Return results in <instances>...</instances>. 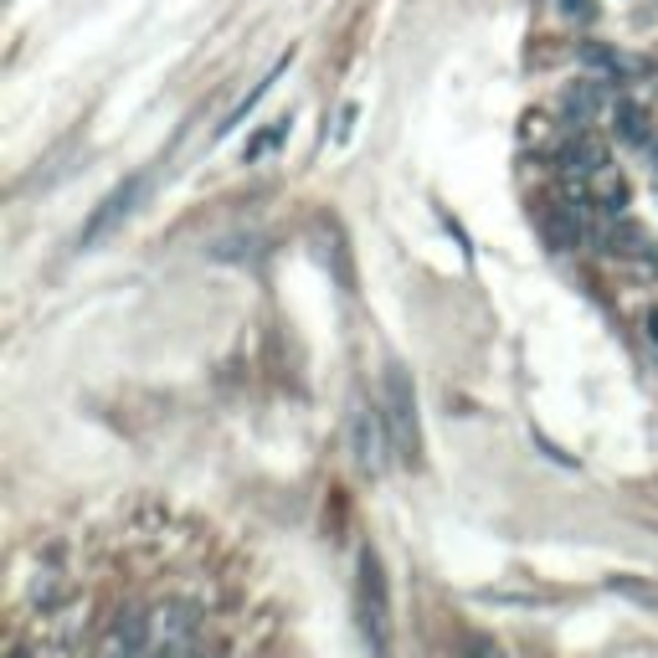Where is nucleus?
Here are the masks:
<instances>
[{"label": "nucleus", "instance_id": "9", "mask_svg": "<svg viewBox=\"0 0 658 658\" xmlns=\"http://www.w3.org/2000/svg\"><path fill=\"white\" fill-rule=\"evenodd\" d=\"M288 62H294V52H283V57H278V62H273V68H268V78L257 82V88H253V94H247V98H243V104L232 108V114H227V124H222V129H216V135L227 139V135H232V129H243V124H247V114H253V108H257V104H263V98H268V94H273V82H278V78H283V72H288Z\"/></svg>", "mask_w": 658, "mask_h": 658}, {"label": "nucleus", "instance_id": "5", "mask_svg": "<svg viewBox=\"0 0 658 658\" xmlns=\"http://www.w3.org/2000/svg\"><path fill=\"white\" fill-rule=\"evenodd\" d=\"M556 165H561L566 180H597L607 170V145L597 135H587V129H577V135L556 149Z\"/></svg>", "mask_w": 658, "mask_h": 658}, {"label": "nucleus", "instance_id": "4", "mask_svg": "<svg viewBox=\"0 0 658 658\" xmlns=\"http://www.w3.org/2000/svg\"><path fill=\"white\" fill-rule=\"evenodd\" d=\"M350 448H355V463H361V469H371V473L386 469V453H391L386 416L355 402V412H350Z\"/></svg>", "mask_w": 658, "mask_h": 658}, {"label": "nucleus", "instance_id": "16", "mask_svg": "<svg viewBox=\"0 0 658 658\" xmlns=\"http://www.w3.org/2000/svg\"><path fill=\"white\" fill-rule=\"evenodd\" d=\"M648 340H654V345H658V310L648 314Z\"/></svg>", "mask_w": 658, "mask_h": 658}, {"label": "nucleus", "instance_id": "13", "mask_svg": "<svg viewBox=\"0 0 658 658\" xmlns=\"http://www.w3.org/2000/svg\"><path fill=\"white\" fill-rule=\"evenodd\" d=\"M283 135H288V119H278V124H273V129H263V135H257V139H253V145H247V149H243V160H257V155H268V149H273V145H278V139H283Z\"/></svg>", "mask_w": 658, "mask_h": 658}, {"label": "nucleus", "instance_id": "2", "mask_svg": "<svg viewBox=\"0 0 658 658\" xmlns=\"http://www.w3.org/2000/svg\"><path fill=\"white\" fill-rule=\"evenodd\" d=\"M361 628H365V644L376 658H391V587H386V571H381V556L376 551H361Z\"/></svg>", "mask_w": 658, "mask_h": 658}, {"label": "nucleus", "instance_id": "3", "mask_svg": "<svg viewBox=\"0 0 658 658\" xmlns=\"http://www.w3.org/2000/svg\"><path fill=\"white\" fill-rule=\"evenodd\" d=\"M145 190H149V175H129V180H119V186L108 190L104 202L88 212V222H82V232H78V253H94L104 237H114V232L135 216V206L145 202Z\"/></svg>", "mask_w": 658, "mask_h": 658}, {"label": "nucleus", "instance_id": "1", "mask_svg": "<svg viewBox=\"0 0 658 658\" xmlns=\"http://www.w3.org/2000/svg\"><path fill=\"white\" fill-rule=\"evenodd\" d=\"M381 416H386L391 432V453L402 458L406 469L422 463V416H416V386L406 376V365L391 361L386 365V402H381Z\"/></svg>", "mask_w": 658, "mask_h": 658}, {"label": "nucleus", "instance_id": "10", "mask_svg": "<svg viewBox=\"0 0 658 658\" xmlns=\"http://www.w3.org/2000/svg\"><path fill=\"white\" fill-rule=\"evenodd\" d=\"M612 129H618L622 145H654V129H648V108L632 104V98H618L612 104Z\"/></svg>", "mask_w": 658, "mask_h": 658}, {"label": "nucleus", "instance_id": "12", "mask_svg": "<svg viewBox=\"0 0 658 658\" xmlns=\"http://www.w3.org/2000/svg\"><path fill=\"white\" fill-rule=\"evenodd\" d=\"M591 202H597V212L622 216V212H628V202H632V190H628V180H622V175L602 170L597 180H591Z\"/></svg>", "mask_w": 658, "mask_h": 658}, {"label": "nucleus", "instance_id": "7", "mask_svg": "<svg viewBox=\"0 0 658 658\" xmlns=\"http://www.w3.org/2000/svg\"><path fill=\"white\" fill-rule=\"evenodd\" d=\"M597 82H607V78L571 82V88L561 94V114H566V124H571V129H587V124H591V114H597V108L607 104V94L597 88Z\"/></svg>", "mask_w": 658, "mask_h": 658}, {"label": "nucleus", "instance_id": "8", "mask_svg": "<svg viewBox=\"0 0 658 658\" xmlns=\"http://www.w3.org/2000/svg\"><path fill=\"white\" fill-rule=\"evenodd\" d=\"M149 654V618L145 612H124L108 638V658H145Z\"/></svg>", "mask_w": 658, "mask_h": 658}, {"label": "nucleus", "instance_id": "15", "mask_svg": "<svg viewBox=\"0 0 658 658\" xmlns=\"http://www.w3.org/2000/svg\"><path fill=\"white\" fill-rule=\"evenodd\" d=\"M566 16H581V21H591V0H561Z\"/></svg>", "mask_w": 658, "mask_h": 658}, {"label": "nucleus", "instance_id": "14", "mask_svg": "<svg viewBox=\"0 0 658 658\" xmlns=\"http://www.w3.org/2000/svg\"><path fill=\"white\" fill-rule=\"evenodd\" d=\"M149 658H196V648H190V638H165Z\"/></svg>", "mask_w": 658, "mask_h": 658}, {"label": "nucleus", "instance_id": "17", "mask_svg": "<svg viewBox=\"0 0 658 658\" xmlns=\"http://www.w3.org/2000/svg\"><path fill=\"white\" fill-rule=\"evenodd\" d=\"M648 155H654V175H658V135H654V145H648Z\"/></svg>", "mask_w": 658, "mask_h": 658}, {"label": "nucleus", "instance_id": "6", "mask_svg": "<svg viewBox=\"0 0 658 658\" xmlns=\"http://www.w3.org/2000/svg\"><path fill=\"white\" fill-rule=\"evenodd\" d=\"M597 243H602L607 257H628V263H658L654 243H648V232L638 227V222H628V216H618V222H612V227H607Z\"/></svg>", "mask_w": 658, "mask_h": 658}, {"label": "nucleus", "instance_id": "11", "mask_svg": "<svg viewBox=\"0 0 658 658\" xmlns=\"http://www.w3.org/2000/svg\"><path fill=\"white\" fill-rule=\"evenodd\" d=\"M577 57L587 62L591 72H602L607 82H628V78H632V62H628V57L612 52V47H602V41H581Z\"/></svg>", "mask_w": 658, "mask_h": 658}]
</instances>
